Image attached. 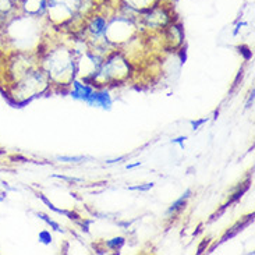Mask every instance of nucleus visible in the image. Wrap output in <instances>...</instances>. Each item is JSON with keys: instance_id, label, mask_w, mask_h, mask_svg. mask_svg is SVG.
Masks as SVG:
<instances>
[{"instance_id": "f257e3e1", "label": "nucleus", "mask_w": 255, "mask_h": 255, "mask_svg": "<svg viewBox=\"0 0 255 255\" xmlns=\"http://www.w3.org/2000/svg\"><path fill=\"white\" fill-rule=\"evenodd\" d=\"M22 8L28 15H41L46 8V0H22Z\"/></svg>"}, {"instance_id": "f03ea898", "label": "nucleus", "mask_w": 255, "mask_h": 255, "mask_svg": "<svg viewBox=\"0 0 255 255\" xmlns=\"http://www.w3.org/2000/svg\"><path fill=\"white\" fill-rule=\"evenodd\" d=\"M81 0H49V6L52 10L63 8V11L67 14H73L80 7Z\"/></svg>"}, {"instance_id": "7ed1b4c3", "label": "nucleus", "mask_w": 255, "mask_h": 255, "mask_svg": "<svg viewBox=\"0 0 255 255\" xmlns=\"http://www.w3.org/2000/svg\"><path fill=\"white\" fill-rule=\"evenodd\" d=\"M126 3L134 10L145 11V10H151L152 0H126Z\"/></svg>"}, {"instance_id": "20e7f679", "label": "nucleus", "mask_w": 255, "mask_h": 255, "mask_svg": "<svg viewBox=\"0 0 255 255\" xmlns=\"http://www.w3.org/2000/svg\"><path fill=\"white\" fill-rule=\"evenodd\" d=\"M18 0H0V15L6 17L17 7Z\"/></svg>"}, {"instance_id": "39448f33", "label": "nucleus", "mask_w": 255, "mask_h": 255, "mask_svg": "<svg viewBox=\"0 0 255 255\" xmlns=\"http://www.w3.org/2000/svg\"><path fill=\"white\" fill-rule=\"evenodd\" d=\"M190 194H191V191H190V190H187L186 194H183V197L179 198V200L173 204L172 207L169 208V214H174V212H177V211H180L181 208L184 207V205H186V201L188 200V197H190Z\"/></svg>"}, {"instance_id": "423d86ee", "label": "nucleus", "mask_w": 255, "mask_h": 255, "mask_svg": "<svg viewBox=\"0 0 255 255\" xmlns=\"http://www.w3.org/2000/svg\"><path fill=\"white\" fill-rule=\"evenodd\" d=\"M125 244V239L123 237H119V239H113L111 242H108V247H111L113 250L120 249L122 246Z\"/></svg>"}, {"instance_id": "0eeeda50", "label": "nucleus", "mask_w": 255, "mask_h": 255, "mask_svg": "<svg viewBox=\"0 0 255 255\" xmlns=\"http://www.w3.org/2000/svg\"><path fill=\"white\" fill-rule=\"evenodd\" d=\"M153 184L149 183V184H146V186H138V187H130V190H139V191H146V190H149L152 188Z\"/></svg>"}, {"instance_id": "6e6552de", "label": "nucleus", "mask_w": 255, "mask_h": 255, "mask_svg": "<svg viewBox=\"0 0 255 255\" xmlns=\"http://www.w3.org/2000/svg\"><path fill=\"white\" fill-rule=\"evenodd\" d=\"M59 160H70V162H78V160H83L84 158H67V156H59Z\"/></svg>"}]
</instances>
